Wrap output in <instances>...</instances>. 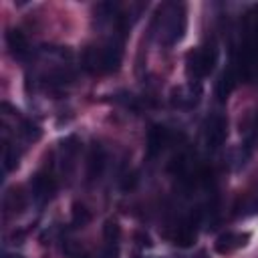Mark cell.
Returning <instances> with one entry per match:
<instances>
[{
	"label": "cell",
	"instance_id": "6da1fadb",
	"mask_svg": "<svg viewBox=\"0 0 258 258\" xmlns=\"http://www.w3.org/2000/svg\"><path fill=\"white\" fill-rule=\"evenodd\" d=\"M185 28H187V16L183 4L169 2L157 10L153 20V32L157 34L159 42H163L165 46L177 44L183 38Z\"/></svg>",
	"mask_w": 258,
	"mask_h": 258
},
{
	"label": "cell",
	"instance_id": "7a4b0ae2",
	"mask_svg": "<svg viewBox=\"0 0 258 258\" xmlns=\"http://www.w3.org/2000/svg\"><path fill=\"white\" fill-rule=\"evenodd\" d=\"M123 58V42L121 38L113 36L101 46H91L83 54V67L89 73H101V75H111L117 73L121 67Z\"/></svg>",
	"mask_w": 258,
	"mask_h": 258
},
{
	"label": "cell",
	"instance_id": "3957f363",
	"mask_svg": "<svg viewBox=\"0 0 258 258\" xmlns=\"http://www.w3.org/2000/svg\"><path fill=\"white\" fill-rule=\"evenodd\" d=\"M218 56H220V52H218L216 40H208L206 44L194 48L191 52H187V58H185V71H187V75L194 77V79L208 77L214 71V67L218 62Z\"/></svg>",
	"mask_w": 258,
	"mask_h": 258
},
{
	"label": "cell",
	"instance_id": "277c9868",
	"mask_svg": "<svg viewBox=\"0 0 258 258\" xmlns=\"http://www.w3.org/2000/svg\"><path fill=\"white\" fill-rule=\"evenodd\" d=\"M56 191V181L48 171H36L30 179V196L38 206H44L50 202V198Z\"/></svg>",
	"mask_w": 258,
	"mask_h": 258
},
{
	"label": "cell",
	"instance_id": "5b68a950",
	"mask_svg": "<svg viewBox=\"0 0 258 258\" xmlns=\"http://www.w3.org/2000/svg\"><path fill=\"white\" fill-rule=\"evenodd\" d=\"M206 143H208V147L210 149H218L224 141H226V137H228V121H226V117L224 115H220V113H216V115H212L208 121H206Z\"/></svg>",
	"mask_w": 258,
	"mask_h": 258
},
{
	"label": "cell",
	"instance_id": "8992f818",
	"mask_svg": "<svg viewBox=\"0 0 258 258\" xmlns=\"http://www.w3.org/2000/svg\"><path fill=\"white\" fill-rule=\"evenodd\" d=\"M200 218H202V214H200V210H196V212H189V214L179 222V226H177V230H175V236H173L175 244H179V246H183V248H187V246L194 244V240H196V236H198Z\"/></svg>",
	"mask_w": 258,
	"mask_h": 258
},
{
	"label": "cell",
	"instance_id": "52a82bcc",
	"mask_svg": "<svg viewBox=\"0 0 258 258\" xmlns=\"http://www.w3.org/2000/svg\"><path fill=\"white\" fill-rule=\"evenodd\" d=\"M248 242H250V234L248 232H224V234L218 236L214 248H216L218 254L228 256V254L248 246Z\"/></svg>",
	"mask_w": 258,
	"mask_h": 258
},
{
	"label": "cell",
	"instance_id": "ba28073f",
	"mask_svg": "<svg viewBox=\"0 0 258 258\" xmlns=\"http://www.w3.org/2000/svg\"><path fill=\"white\" fill-rule=\"evenodd\" d=\"M103 258H119L121 248V228L115 220H107L103 226Z\"/></svg>",
	"mask_w": 258,
	"mask_h": 258
},
{
	"label": "cell",
	"instance_id": "9c48e42d",
	"mask_svg": "<svg viewBox=\"0 0 258 258\" xmlns=\"http://www.w3.org/2000/svg\"><path fill=\"white\" fill-rule=\"evenodd\" d=\"M167 143H169V129L165 125H159V123L151 125L149 133H147V157L149 159L157 157L165 149Z\"/></svg>",
	"mask_w": 258,
	"mask_h": 258
},
{
	"label": "cell",
	"instance_id": "30bf717a",
	"mask_svg": "<svg viewBox=\"0 0 258 258\" xmlns=\"http://www.w3.org/2000/svg\"><path fill=\"white\" fill-rule=\"evenodd\" d=\"M105 163H107V153L103 149V145L95 143L87 155V177L89 181H95L101 177L103 169H105Z\"/></svg>",
	"mask_w": 258,
	"mask_h": 258
},
{
	"label": "cell",
	"instance_id": "8fae6325",
	"mask_svg": "<svg viewBox=\"0 0 258 258\" xmlns=\"http://www.w3.org/2000/svg\"><path fill=\"white\" fill-rule=\"evenodd\" d=\"M58 151H60V167H62V171H64V173H71L73 167H75L77 151H79V141H77V137L71 135V137L62 139Z\"/></svg>",
	"mask_w": 258,
	"mask_h": 258
},
{
	"label": "cell",
	"instance_id": "7c38bea8",
	"mask_svg": "<svg viewBox=\"0 0 258 258\" xmlns=\"http://www.w3.org/2000/svg\"><path fill=\"white\" fill-rule=\"evenodd\" d=\"M6 44H8L10 52H12V56L18 58V60L26 58L28 52H30V46H28V40H26L24 32H20V30H16V28H14V30H8V34H6Z\"/></svg>",
	"mask_w": 258,
	"mask_h": 258
},
{
	"label": "cell",
	"instance_id": "4fadbf2b",
	"mask_svg": "<svg viewBox=\"0 0 258 258\" xmlns=\"http://www.w3.org/2000/svg\"><path fill=\"white\" fill-rule=\"evenodd\" d=\"M234 87H236L234 71H232V69H226V71L220 75L218 83H216V97H218L220 101H226V99H228V95L234 91Z\"/></svg>",
	"mask_w": 258,
	"mask_h": 258
},
{
	"label": "cell",
	"instance_id": "5bb4252c",
	"mask_svg": "<svg viewBox=\"0 0 258 258\" xmlns=\"http://www.w3.org/2000/svg\"><path fill=\"white\" fill-rule=\"evenodd\" d=\"M89 222H91V212L83 204H75L73 206V218H71L73 228H85Z\"/></svg>",
	"mask_w": 258,
	"mask_h": 258
},
{
	"label": "cell",
	"instance_id": "9a60e30c",
	"mask_svg": "<svg viewBox=\"0 0 258 258\" xmlns=\"http://www.w3.org/2000/svg\"><path fill=\"white\" fill-rule=\"evenodd\" d=\"M18 159H20V153L16 151V147H12L10 143H6V147H4V169L6 171L14 169L18 165Z\"/></svg>",
	"mask_w": 258,
	"mask_h": 258
},
{
	"label": "cell",
	"instance_id": "2e32d148",
	"mask_svg": "<svg viewBox=\"0 0 258 258\" xmlns=\"http://www.w3.org/2000/svg\"><path fill=\"white\" fill-rule=\"evenodd\" d=\"M196 258H208V254L202 250V252H198V256H196Z\"/></svg>",
	"mask_w": 258,
	"mask_h": 258
},
{
	"label": "cell",
	"instance_id": "e0dca14e",
	"mask_svg": "<svg viewBox=\"0 0 258 258\" xmlns=\"http://www.w3.org/2000/svg\"><path fill=\"white\" fill-rule=\"evenodd\" d=\"M4 258H22V256H20V254H6Z\"/></svg>",
	"mask_w": 258,
	"mask_h": 258
}]
</instances>
